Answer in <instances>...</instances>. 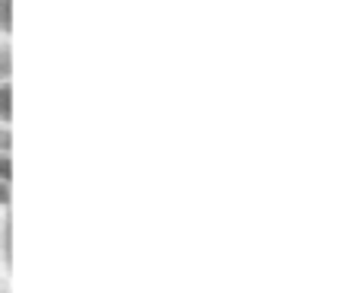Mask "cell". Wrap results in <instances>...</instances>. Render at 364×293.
Instances as JSON below:
<instances>
[{"label": "cell", "instance_id": "cell-1", "mask_svg": "<svg viewBox=\"0 0 364 293\" xmlns=\"http://www.w3.org/2000/svg\"><path fill=\"white\" fill-rule=\"evenodd\" d=\"M13 125V80L4 77L0 80V128Z\"/></svg>", "mask_w": 364, "mask_h": 293}, {"label": "cell", "instance_id": "cell-2", "mask_svg": "<svg viewBox=\"0 0 364 293\" xmlns=\"http://www.w3.org/2000/svg\"><path fill=\"white\" fill-rule=\"evenodd\" d=\"M10 262H13V249H10V214H4V220H0V268L10 271Z\"/></svg>", "mask_w": 364, "mask_h": 293}, {"label": "cell", "instance_id": "cell-3", "mask_svg": "<svg viewBox=\"0 0 364 293\" xmlns=\"http://www.w3.org/2000/svg\"><path fill=\"white\" fill-rule=\"evenodd\" d=\"M0 35H13V0H0Z\"/></svg>", "mask_w": 364, "mask_h": 293}, {"label": "cell", "instance_id": "cell-4", "mask_svg": "<svg viewBox=\"0 0 364 293\" xmlns=\"http://www.w3.org/2000/svg\"><path fill=\"white\" fill-rule=\"evenodd\" d=\"M13 204V182H0V214H10Z\"/></svg>", "mask_w": 364, "mask_h": 293}, {"label": "cell", "instance_id": "cell-5", "mask_svg": "<svg viewBox=\"0 0 364 293\" xmlns=\"http://www.w3.org/2000/svg\"><path fill=\"white\" fill-rule=\"evenodd\" d=\"M0 182H13V156L0 150Z\"/></svg>", "mask_w": 364, "mask_h": 293}, {"label": "cell", "instance_id": "cell-6", "mask_svg": "<svg viewBox=\"0 0 364 293\" xmlns=\"http://www.w3.org/2000/svg\"><path fill=\"white\" fill-rule=\"evenodd\" d=\"M0 271H4V268H0Z\"/></svg>", "mask_w": 364, "mask_h": 293}]
</instances>
